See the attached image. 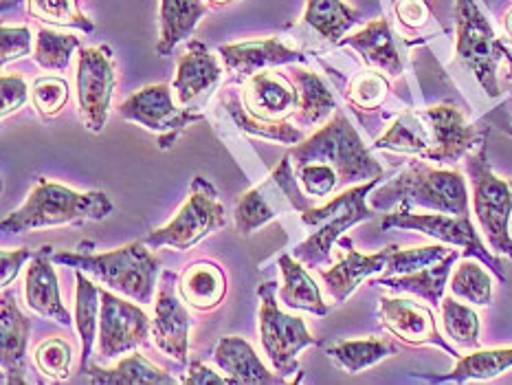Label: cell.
<instances>
[{
	"label": "cell",
	"mask_w": 512,
	"mask_h": 385,
	"mask_svg": "<svg viewBox=\"0 0 512 385\" xmlns=\"http://www.w3.org/2000/svg\"><path fill=\"white\" fill-rule=\"evenodd\" d=\"M477 128L458 106L438 104L411 108L394 119L385 135L372 148L398 154H414L418 159L449 165L464 159L475 148Z\"/></svg>",
	"instance_id": "1"
},
{
	"label": "cell",
	"mask_w": 512,
	"mask_h": 385,
	"mask_svg": "<svg viewBox=\"0 0 512 385\" xmlns=\"http://www.w3.org/2000/svg\"><path fill=\"white\" fill-rule=\"evenodd\" d=\"M113 201L102 190L75 192L71 187L53 183L40 176L27 201L16 212L3 218L5 234H25L31 229H47L60 225L106 220L113 214Z\"/></svg>",
	"instance_id": "2"
},
{
	"label": "cell",
	"mask_w": 512,
	"mask_h": 385,
	"mask_svg": "<svg viewBox=\"0 0 512 385\" xmlns=\"http://www.w3.org/2000/svg\"><path fill=\"white\" fill-rule=\"evenodd\" d=\"M288 154H291L295 168L306 163L328 165L339 174L341 190L372 179H383L385 174L383 165L372 157L370 148H365L359 132L339 108L324 126L299 141Z\"/></svg>",
	"instance_id": "3"
},
{
	"label": "cell",
	"mask_w": 512,
	"mask_h": 385,
	"mask_svg": "<svg viewBox=\"0 0 512 385\" xmlns=\"http://www.w3.org/2000/svg\"><path fill=\"white\" fill-rule=\"evenodd\" d=\"M370 205L374 209L407 205L462 216L469 214V187L458 170L431 168L425 159H414L392 181L370 194Z\"/></svg>",
	"instance_id": "4"
},
{
	"label": "cell",
	"mask_w": 512,
	"mask_h": 385,
	"mask_svg": "<svg viewBox=\"0 0 512 385\" xmlns=\"http://www.w3.org/2000/svg\"><path fill=\"white\" fill-rule=\"evenodd\" d=\"M53 262L73 267L75 271L91 273L93 278L106 284L108 289L139 304L152 302L154 286H157V278L161 273V260L154 256L152 247H148L143 240L130 242L126 247L106 253H53Z\"/></svg>",
	"instance_id": "5"
},
{
	"label": "cell",
	"mask_w": 512,
	"mask_h": 385,
	"mask_svg": "<svg viewBox=\"0 0 512 385\" xmlns=\"http://www.w3.org/2000/svg\"><path fill=\"white\" fill-rule=\"evenodd\" d=\"M383 179H372L367 183L352 185L341 190L332 201L319 207H310L302 214V223L308 227L310 236L295 247L293 256L306 267L317 269L330 260V251L335 242L354 225L374 218V207L367 205V198Z\"/></svg>",
	"instance_id": "6"
},
{
	"label": "cell",
	"mask_w": 512,
	"mask_h": 385,
	"mask_svg": "<svg viewBox=\"0 0 512 385\" xmlns=\"http://www.w3.org/2000/svg\"><path fill=\"white\" fill-rule=\"evenodd\" d=\"M455 58L475 75L488 97L502 95L497 69L502 60L512 69V53L475 0H455Z\"/></svg>",
	"instance_id": "7"
},
{
	"label": "cell",
	"mask_w": 512,
	"mask_h": 385,
	"mask_svg": "<svg viewBox=\"0 0 512 385\" xmlns=\"http://www.w3.org/2000/svg\"><path fill=\"white\" fill-rule=\"evenodd\" d=\"M315 207L302 183L297 179L295 165L291 154L280 161V165L258 183L247 194L240 196V201L233 209V223L242 236H251L255 229L271 223L284 214H304L306 209Z\"/></svg>",
	"instance_id": "8"
},
{
	"label": "cell",
	"mask_w": 512,
	"mask_h": 385,
	"mask_svg": "<svg viewBox=\"0 0 512 385\" xmlns=\"http://www.w3.org/2000/svg\"><path fill=\"white\" fill-rule=\"evenodd\" d=\"M466 172L473 185V212L488 245L499 256L512 260V181H504L491 170L486 141L475 152L466 154Z\"/></svg>",
	"instance_id": "9"
},
{
	"label": "cell",
	"mask_w": 512,
	"mask_h": 385,
	"mask_svg": "<svg viewBox=\"0 0 512 385\" xmlns=\"http://www.w3.org/2000/svg\"><path fill=\"white\" fill-rule=\"evenodd\" d=\"M225 205L220 203L216 187L205 176H194L189 196L168 225L152 231L143 242L152 249L172 247L176 251L192 249L196 242L225 227Z\"/></svg>",
	"instance_id": "10"
},
{
	"label": "cell",
	"mask_w": 512,
	"mask_h": 385,
	"mask_svg": "<svg viewBox=\"0 0 512 385\" xmlns=\"http://www.w3.org/2000/svg\"><path fill=\"white\" fill-rule=\"evenodd\" d=\"M381 229H403V231H420V234L436 238L447 245L460 247L462 258H477L484 262V267L493 271L495 278L506 284L508 275L504 271L502 260H497L491 251L486 249L480 234L475 231L469 214L453 216V214H414L411 207L398 205L392 214H387L381 223Z\"/></svg>",
	"instance_id": "11"
},
{
	"label": "cell",
	"mask_w": 512,
	"mask_h": 385,
	"mask_svg": "<svg viewBox=\"0 0 512 385\" xmlns=\"http://www.w3.org/2000/svg\"><path fill=\"white\" fill-rule=\"evenodd\" d=\"M260 339L264 355L280 377H291L299 368V352L308 346H319V339L308 333L302 317L284 313L277 304L273 282H264L260 289Z\"/></svg>",
	"instance_id": "12"
},
{
	"label": "cell",
	"mask_w": 512,
	"mask_h": 385,
	"mask_svg": "<svg viewBox=\"0 0 512 385\" xmlns=\"http://www.w3.org/2000/svg\"><path fill=\"white\" fill-rule=\"evenodd\" d=\"M119 117L154 132L159 137V148L168 150L187 126L196 124L205 115L189 113L178 104L172 86L152 84L130 95L119 106Z\"/></svg>",
	"instance_id": "13"
},
{
	"label": "cell",
	"mask_w": 512,
	"mask_h": 385,
	"mask_svg": "<svg viewBox=\"0 0 512 385\" xmlns=\"http://www.w3.org/2000/svg\"><path fill=\"white\" fill-rule=\"evenodd\" d=\"M75 84L77 108H80L84 126L91 132H102L108 121L110 102H113L117 86L115 55L108 44L93 49H80Z\"/></svg>",
	"instance_id": "14"
},
{
	"label": "cell",
	"mask_w": 512,
	"mask_h": 385,
	"mask_svg": "<svg viewBox=\"0 0 512 385\" xmlns=\"http://www.w3.org/2000/svg\"><path fill=\"white\" fill-rule=\"evenodd\" d=\"M150 335V317L135 304V300H121L119 295L102 289V313H99L97 330L99 355H104L106 361H113L124 352L146 344Z\"/></svg>",
	"instance_id": "15"
},
{
	"label": "cell",
	"mask_w": 512,
	"mask_h": 385,
	"mask_svg": "<svg viewBox=\"0 0 512 385\" xmlns=\"http://www.w3.org/2000/svg\"><path fill=\"white\" fill-rule=\"evenodd\" d=\"M222 69L218 58L203 40H189L187 49L178 55L176 77L172 82L176 102L189 113L205 115L209 99L222 84Z\"/></svg>",
	"instance_id": "16"
},
{
	"label": "cell",
	"mask_w": 512,
	"mask_h": 385,
	"mask_svg": "<svg viewBox=\"0 0 512 385\" xmlns=\"http://www.w3.org/2000/svg\"><path fill=\"white\" fill-rule=\"evenodd\" d=\"M378 315H381V324L387 333L403 341V344L436 346L447 355L460 359V352L440 335L436 317H433L429 306L407 300V297H381Z\"/></svg>",
	"instance_id": "17"
},
{
	"label": "cell",
	"mask_w": 512,
	"mask_h": 385,
	"mask_svg": "<svg viewBox=\"0 0 512 385\" xmlns=\"http://www.w3.org/2000/svg\"><path fill=\"white\" fill-rule=\"evenodd\" d=\"M178 278L172 271H163L159 284L157 306H154L152 337L154 344L165 355L178 363L189 359V330H192V317H189L185 300L178 293Z\"/></svg>",
	"instance_id": "18"
},
{
	"label": "cell",
	"mask_w": 512,
	"mask_h": 385,
	"mask_svg": "<svg viewBox=\"0 0 512 385\" xmlns=\"http://www.w3.org/2000/svg\"><path fill=\"white\" fill-rule=\"evenodd\" d=\"M218 55L231 82H247L251 75L271 69V66L302 64L306 62V53L286 44L282 38H262L247 40L240 44H222Z\"/></svg>",
	"instance_id": "19"
},
{
	"label": "cell",
	"mask_w": 512,
	"mask_h": 385,
	"mask_svg": "<svg viewBox=\"0 0 512 385\" xmlns=\"http://www.w3.org/2000/svg\"><path fill=\"white\" fill-rule=\"evenodd\" d=\"M242 104L264 121H288L299 108V88L293 77L260 71L244 82Z\"/></svg>",
	"instance_id": "20"
},
{
	"label": "cell",
	"mask_w": 512,
	"mask_h": 385,
	"mask_svg": "<svg viewBox=\"0 0 512 385\" xmlns=\"http://www.w3.org/2000/svg\"><path fill=\"white\" fill-rule=\"evenodd\" d=\"M51 260V245L40 247L36 256L29 260V267L25 273V300L33 313L42 315L44 319H53V322H58L62 326H71L75 319L62 302L58 273H55Z\"/></svg>",
	"instance_id": "21"
},
{
	"label": "cell",
	"mask_w": 512,
	"mask_h": 385,
	"mask_svg": "<svg viewBox=\"0 0 512 385\" xmlns=\"http://www.w3.org/2000/svg\"><path fill=\"white\" fill-rule=\"evenodd\" d=\"M3 319H0V363H3L5 385L27 383V346L31 335V319L20 311L16 293L3 291Z\"/></svg>",
	"instance_id": "22"
},
{
	"label": "cell",
	"mask_w": 512,
	"mask_h": 385,
	"mask_svg": "<svg viewBox=\"0 0 512 385\" xmlns=\"http://www.w3.org/2000/svg\"><path fill=\"white\" fill-rule=\"evenodd\" d=\"M339 245L343 247L345 256L335 264V267L321 271V280H324L326 291L332 300H335V304H343L348 300V297L363 284V280L372 278L376 273H383L387 267L389 253L394 249V245H389L383 251L365 256V253L356 251L352 240L345 236L339 238Z\"/></svg>",
	"instance_id": "23"
},
{
	"label": "cell",
	"mask_w": 512,
	"mask_h": 385,
	"mask_svg": "<svg viewBox=\"0 0 512 385\" xmlns=\"http://www.w3.org/2000/svg\"><path fill=\"white\" fill-rule=\"evenodd\" d=\"M339 47H348L361 55V60L376 71H383L389 77H398L405 71V55L400 53L398 40L392 25L385 18L372 20L361 31L343 38Z\"/></svg>",
	"instance_id": "24"
},
{
	"label": "cell",
	"mask_w": 512,
	"mask_h": 385,
	"mask_svg": "<svg viewBox=\"0 0 512 385\" xmlns=\"http://www.w3.org/2000/svg\"><path fill=\"white\" fill-rule=\"evenodd\" d=\"M214 363L225 372L233 385H262L282 383L284 377L271 372L255 355L253 346L242 337H222L214 348Z\"/></svg>",
	"instance_id": "25"
},
{
	"label": "cell",
	"mask_w": 512,
	"mask_h": 385,
	"mask_svg": "<svg viewBox=\"0 0 512 385\" xmlns=\"http://www.w3.org/2000/svg\"><path fill=\"white\" fill-rule=\"evenodd\" d=\"M460 258H462L460 251H451L447 258L431 264V267H425L407 275H381V278L372 280V284L385 286V289H392L396 293L418 295L431 306H440L444 300V289H447L449 284V275L455 267V262Z\"/></svg>",
	"instance_id": "26"
},
{
	"label": "cell",
	"mask_w": 512,
	"mask_h": 385,
	"mask_svg": "<svg viewBox=\"0 0 512 385\" xmlns=\"http://www.w3.org/2000/svg\"><path fill=\"white\" fill-rule=\"evenodd\" d=\"M178 293L187 306L194 311L209 313L225 302L227 275L216 262L198 260L181 273L178 278Z\"/></svg>",
	"instance_id": "27"
},
{
	"label": "cell",
	"mask_w": 512,
	"mask_h": 385,
	"mask_svg": "<svg viewBox=\"0 0 512 385\" xmlns=\"http://www.w3.org/2000/svg\"><path fill=\"white\" fill-rule=\"evenodd\" d=\"M277 267L282 271V286L277 295H280V302L291 308V311H306L324 317L330 313L328 304L321 297V291L313 275L306 271V264L299 262L295 256H284L277 260Z\"/></svg>",
	"instance_id": "28"
},
{
	"label": "cell",
	"mask_w": 512,
	"mask_h": 385,
	"mask_svg": "<svg viewBox=\"0 0 512 385\" xmlns=\"http://www.w3.org/2000/svg\"><path fill=\"white\" fill-rule=\"evenodd\" d=\"M218 108H222L231 119V124L236 126L244 135L262 137L271 141L286 143V146H297L299 141H304V132L299 126L291 124V121H264L260 117L251 115L247 106L242 104V95H238L233 88H222Z\"/></svg>",
	"instance_id": "29"
},
{
	"label": "cell",
	"mask_w": 512,
	"mask_h": 385,
	"mask_svg": "<svg viewBox=\"0 0 512 385\" xmlns=\"http://www.w3.org/2000/svg\"><path fill=\"white\" fill-rule=\"evenodd\" d=\"M207 14L205 0H161L159 20L161 33L157 42L159 55H170L178 44L196 31L198 22Z\"/></svg>",
	"instance_id": "30"
},
{
	"label": "cell",
	"mask_w": 512,
	"mask_h": 385,
	"mask_svg": "<svg viewBox=\"0 0 512 385\" xmlns=\"http://www.w3.org/2000/svg\"><path fill=\"white\" fill-rule=\"evenodd\" d=\"M293 82L299 88V108L293 115V124L299 128H308L321 124V121L330 119L337 110V99L330 93V88L321 77L310 71L302 69V66H295L291 71Z\"/></svg>",
	"instance_id": "31"
},
{
	"label": "cell",
	"mask_w": 512,
	"mask_h": 385,
	"mask_svg": "<svg viewBox=\"0 0 512 385\" xmlns=\"http://www.w3.org/2000/svg\"><path fill=\"white\" fill-rule=\"evenodd\" d=\"M356 22H359V14L343 0H306L302 25L315 31L319 40L328 44H339Z\"/></svg>",
	"instance_id": "32"
},
{
	"label": "cell",
	"mask_w": 512,
	"mask_h": 385,
	"mask_svg": "<svg viewBox=\"0 0 512 385\" xmlns=\"http://www.w3.org/2000/svg\"><path fill=\"white\" fill-rule=\"evenodd\" d=\"M512 368V348L473 350L471 355L460 357L458 366L440 377H427L433 383H466V381H488Z\"/></svg>",
	"instance_id": "33"
},
{
	"label": "cell",
	"mask_w": 512,
	"mask_h": 385,
	"mask_svg": "<svg viewBox=\"0 0 512 385\" xmlns=\"http://www.w3.org/2000/svg\"><path fill=\"white\" fill-rule=\"evenodd\" d=\"M86 374L91 377L93 383H102V385H143V383L174 385L176 383L172 374L161 370L159 366H154V363H150L146 357L139 355V352L121 359L115 368L91 366L86 370Z\"/></svg>",
	"instance_id": "34"
},
{
	"label": "cell",
	"mask_w": 512,
	"mask_h": 385,
	"mask_svg": "<svg viewBox=\"0 0 512 385\" xmlns=\"http://www.w3.org/2000/svg\"><path fill=\"white\" fill-rule=\"evenodd\" d=\"M398 352V346L383 337H365V339H345L328 346L326 355L335 359L348 374H359L367 368L376 366L378 361L392 357Z\"/></svg>",
	"instance_id": "35"
},
{
	"label": "cell",
	"mask_w": 512,
	"mask_h": 385,
	"mask_svg": "<svg viewBox=\"0 0 512 385\" xmlns=\"http://www.w3.org/2000/svg\"><path fill=\"white\" fill-rule=\"evenodd\" d=\"M75 326L82 339V372L88 370L93 341L99 330V313H102V289L84 278L82 271H75Z\"/></svg>",
	"instance_id": "36"
},
{
	"label": "cell",
	"mask_w": 512,
	"mask_h": 385,
	"mask_svg": "<svg viewBox=\"0 0 512 385\" xmlns=\"http://www.w3.org/2000/svg\"><path fill=\"white\" fill-rule=\"evenodd\" d=\"M442 311V326L444 335H447L455 346L466 348V350H477L480 348V315L473 306L462 304L453 297H444L440 304Z\"/></svg>",
	"instance_id": "37"
},
{
	"label": "cell",
	"mask_w": 512,
	"mask_h": 385,
	"mask_svg": "<svg viewBox=\"0 0 512 385\" xmlns=\"http://www.w3.org/2000/svg\"><path fill=\"white\" fill-rule=\"evenodd\" d=\"M451 293L473 306H488L493 302V275L480 262L464 258L451 275Z\"/></svg>",
	"instance_id": "38"
},
{
	"label": "cell",
	"mask_w": 512,
	"mask_h": 385,
	"mask_svg": "<svg viewBox=\"0 0 512 385\" xmlns=\"http://www.w3.org/2000/svg\"><path fill=\"white\" fill-rule=\"evenodd\" d=\"M33 60L44 71H66L71 66L75 49H82V40L71 33H58L53 29H38Z\"/></svg>",
	"instance_id": "39"
},
{
	"label": "cell",
	"mask_w": 512,
	"mask_h": 385,
	"mask_svg": "<svg viewBox=\"0 0 512 385\" xmlns=\"http://www.w3.org/2000/svg\"><path fill=\"white\" fill-rule=\"evenodd\" d=\"M31 18L49 22L55 27H73L84 33H93L95 25L77 5V0H27Z\"/></svg>",
	"instance_id": "40"
},
{
	"label": "cell",
	"mask_w": 512,
	"mask_h": 385,
	"mask_svg": "<svg viewBox=\"0 0 512 385\" xmlns=\"http://www.w3.org/2000/svg\"><path fill=\"white\" fill-rule=\"evenodd\" d=\"M389 91H392V86H389L383 71L370 69L352 77L348 88H345V99L361 110H376L383 106Z\"/></svg>",
	"instance_id": "41"
},
{
	"label": "cell",
	"mask_w": 512,
	"mask_h": 385,
	"mask_svg": "<svg viewBox=\"0 0 512 385\" xmlns=\"http://www.w3.org/2000/svg\"><path fill=\"white\" fill-rule=\"evenodd\" d=\"M69 97H71L69 82L62 80V77L44 75V77H38L31 86V102L42 119L58 117L64 110V106L69 104Z\"/></svg>",
	"instance_id": "42"
},
{
	"label": "cell",
	"mask_w": 512,
	"mask_h": 385,
	"mask_svg": "<svg viewBox=\"0 0 512 385\" xmlns=\"http://www.w3.org/2000/svg\"><path fill=\"white\" fill-rule=\"evenodd\" d=\"M33 361L42 374H47L49 379L55 381H66L71 374V363H73V348L66 339L51 337L44 339L36 346L33 352Z\"/></svg>",
	"instance_id": "43"
},
{
	"label": "cell",
	"mask_w": 512,
	"mask_h": 385,
	"mask_svg": "<svg viewBox=\"0 0 512 385\" xmlns=\"http://www.w3.org/2000/svg\"><path fill=\"white\" fill-rule=\"evenodd\" d=\"M449 253L451 249H447L444 245H429V247H416V249H400L394 245L392 253H389L385 275H407V273L420 271L440 262L442 258H447Z\"/></svg>",
	"instance_id": "44"
},
{
	"label": "cell",
	"mask_w": 512,
	"mask_h": 385,
	"mask_svg": "<svg viewBox=\"0 0 512 385\" xmlns=\"http://www.w3.org/2000/svg\"><path fill=\"white\" fill-rule=\"evenodd\" d=\"M31 53V29L29 27H3L0 29V62L7 66Z\"/></svg>",
	"instance_id": "45"
},
{
	"label": "cell",
	"mask_w": 512,
	"mask_h": 385,
	"mask_svg": "<svg viewBox=\"0 0 512 385\" xmlns=\"http://www.w3.org/2000/svg\"><path fill=\"white\" fill-rule=\"evenodd\" d=\"M398 25L407 31H420L429 25L431 7L427 0H398L394 5Z\"/></svg>",
	"instance_id": "46"
},
{
	"label": "cell",
	"mask_w": 512,
	"mask_h": 385,
	"mask_svg": "<svg viewBox=\"0 0 512 385\" xmlns=\"http://www.w3.org/2000/svg\"><path fill=\"white\" fill-rule=\"evenodd\" d=\"M0 88H3V117L18 113V110L27 104L29 86L22 75L5 73L0 77Z\"/></svg>",
	"instance_id": "47"
},
{
	"label": "cell",
	"mask_w": 512,
	"mask_h": 385,
	"mask_svg": "<svg viewBox=\"0 0 512 385\" xmlns=\"http://www.w3.org/2000/svg\"><path fill=\"white\" fill-rule=\"evenodd\" d=\"M38 249H14V251H7L3 249V253H0V286L3 289H7V286L14 282L18 278L20 269L25 267V264L36 256Z\"/></svg>",
	"instance_id": "48"
},
{
	"label": "cell",
	"mask_w": 512,
	"mask_h": 385,
	"mask_svg": "<svg viewBox=\"0 0 512 385\" xmlns=\"http://www.w3.org/2000/svg\"><path fill=\"white\" fill-rule=\"evenodd\" d=\"M183 383L187 385H233V381L229 377H220V374H216L214 370H211L209 366H205V363L200 361H192L189 363V368L185 372L183 377Z\"/></svg>",
	"instance_id": "49"
},
{
	"label": "cell",
	"mask_w": 512,
	"mask_h": 385,
	"mask_svg": "<svg viewBox=\"0 0 512 385\" xmlns=\"http://www.w3.org/2000/svg\"><path fill=\"white\" fill-rule=\"evenodd\" d=\"M502 25H504L506 36L512 40V7L506 11V16H504V20H502Z\"/></svg>",
	"instance_id": "50"
},
{
	"label": "cell",
	"mask_w": 512,
	"mask_h": 385,
	"mask_svg": "<svg viewBox=\"0 0 512 385\" xmlns=\"http://www.w3.org/2000/svg\"><path fill=\"white\" fill-rule=\"evenodd\" d=\"M231 3H236V0H207V5L211 7H227Z\"/></svg>",
	"instance_id": "51"
}]
</instances>
